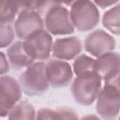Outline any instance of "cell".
Segmentation results:
<instances>
[{
	"label": "cell",
	"mask_w": 120,
	"mask_h": 120,
	"mask_svg": "<svg viewBox=\"0 0 120 120\" xmlns=\"http://www.w3.org/2000/svg\"><path fill=\"white\" fill-rule=\"evenodd\" d=\"M19 83L22 92L26 96L35 97L45 94L50 88L46 76L45 63L38 61L28 66L20 75Z\"/></svg>",
	"instance_id": "obj_1"
},
{
	"label": "cell",
	"mask_w": 120,
	"mask_h": 120,
	"mask_svg": "<svg viewBox=\"0 0 120 120\" xmlns=\"http://www.w3.org/2000/svg\"><path fill=\"white\" fill-rule=\"evenodd\" d=\"M101 82L97 72L76 76L70 83V92L75 102L82 106L92 105L101 89Z\"/></svg>",
	"instance_id": "obj_2"
},
{
	"label": "cell",
	"mask_w": 120,
	"mask_h": 120,
	"mask_svg": "<svg viewBox=\"0 0 120 120\" xmlns=\"http://www.w3.org/2000/svg\"><path fill=\"white\" fill-rule=\"evenodd\" d=\"M104 83L96 99V111L102 119L113 120L118 116L120 107L118 80Z\"/></svg>",
	"instance_id": "obj_3"
},
{
	"label": "cell",
	"mask_w": 120,
	"mask_h": 120,
	"mask_svg": "<svg viewBox=\"0 0 120 120\" xmlns=\"http://www.w3.org/2000/svg\"><path fill=\"white\" fill-rule=\"evenodd\" d=\"M71 22L75 29L80 32L93 30L99 22L100 15L98 7L92 0H80L70 7Z\"/></svg>",
	"instance_id": "obj_4"
},
{
	"label": "cell",
	"mask_w": 120,
	"mask_h": 120,
	"mask_svg": "<svg viewBox=\"0 0 120 120\" xmlns=\"http://www.w3.org/2000/svg\"><path fill=\"white\" fill-rule=\"evenodd\" d=\"M43 22L46 31L53 36H68L75 30L69 10L62 5L49 8Z\"/></svg>",
	"instance_id": "obj_5"
},
{
	"label": "cell",
	"mask_w": 120,
	"mask_h": 120,
	"mask_svg": "<svg viewBox=\"0 0 120 120\" xmlns=\"http://www.w3.org/2000/svg\"><path fill=\"white\" fill-rule=\"evenodd\" d=\"M52 38L44 29L36 32L23 40V46L27 53L38 61L48 60L52 54Z\"/></svg>",
	"instance_id": "obj_6"
},
{
	"label": "cell",
	"mask_w": 120,
	"mask_h": 120,
	"mask_svg": "<svg viewBox=\"0 0 120 120\" xmlns=\"http://www.w3.org/2000/svg\"><path fill=\"white\" fill-rule=\"evenodd\" d=\"M22 89L19 82L8 75L0 76V117H7L22 98Z\"/></svg>",
	"instance_id": "obj_7"
},
{
	"label": "cell",
	"mask_w": 120,
	"mask_h": 120,
	"mask_svg": "<svg viewBox=\"0 0 120 120\" xmlns=\"http://www.w3.org/2000/svg\"><path fill=\"white\" fill-rule=\"evenodd\" d=\"M45 69L49 84L52 88L67 87L73 80V70L68 61L50 59L45 64Z\"/></svg>",
	"instance_id": "obj_8"
},
{
	"label": "cell",
	"mask_w": 120,
	"mask_h": 120,
	"mask_svg": "<svg viewBox=\"0 0 120 120\" xmlns=\"http://www.w3.org/2000/svg\"><path fill=\"white\" fill-rule=\"evenodd\" d=\"M115 45L114 38L102 29L92 31L83 41L84 50L96 58L112 52L115 49Z\"/></svg>",
	"instance_id": "obj_9"
},
{
	"label": "cell",
	"mask_w": 120,
	"mask_h": 120,
	"mask_svg": "<svg viewBox=\"0 0 120 120\" xmlns=\"http://www.w3.org/2000/svg\"><path fill=\"white\" fill-rule=\"evenodd\" d=\"M44 29V22L36 10H26L19 13L14 22V30L18 38L24 40L30 35Z\"/></svg>",
	"instance_id": "obj_10"
},
{
	"label": "cell",
	"mask_w": 120,
	"mask_h": 120,
	"mask_svg": "<svg viewBox=\"0 0 120 120\" xmlns=\"http://www.w3.org/2000/svg\"><path fill=\"white\" fill-rule=\"evenodd\" d=\"M82 49V41L79 38L64 37L56 38L52 43V54L53 58L60 60H72L78 56Z\"/></svg>",
	"instance_id": "obj_11"
},
{
	"label": "cell",
	"mask_w": 120,
	"mask_h": 120,
	"mask_svg": "<svg viewBox=\"0 0 120 120\" xmlns=\"http://www.w3.org/2000/svg\"><path fill=\"white\" fill-rule=\"evenodd\" d=\"M96 72L104 82L118 80L119 54L116 52H107L96 59Z\"/></svg>",
	"instance_id": "obj_12"
},
{
	"label": "cell",
	"mask_w": 120,
	"mask_h": 120,
	"mask_svg": "<svg viewBox=\"0 0 120 120\" xmlns=\"http://www.w3.org/2000/svg\"><path fill=\"white\" fill-rule=\"evenodd\" d=\"M7 57L8 64L14 70H21L26 68L33 64L35 60L27 53L24 49L23 41L12 42L7 50Z\"/></svg>",
	"instance_id": "obj_13"
},
{
	"label": "cell",
	"mask_w": 120,
	"mask_h": 120,
	"mask_svg": "<svg viewBox=\"0 0 120 120\" xmlns=\"http://www.w3.org/2000/svg\"><path fill=\"white\" fill-rule=\"evenodd\" d=\"M36 114L37 112L34 106L28 100L20 99L9 112L8 118L31 120V119H36Z\"/></svg>",
	"instance_id": "obj_14"
},
{
	"label": "cell",
	"mask_w": 120,
	"mask_h": 120,
	"mask_svg": "<svg viewBox=\"0 0 120 120\" xmlns=\"http://www.w3.org/2000/svg\"><path fill=\"white\" fill-rule=\"evenodd\" d=\"M76 112L70 108H57V109H40L37 114L36 119H77Z\"/></svg>",
	"instance_id": "obj_15"
},
{
	"label": "cell",
	"mask_w": 120,
	"mask_h": 120,
	"mask_svg": "<svg viewBox=\"0 0 120 120\" xmlns=\"http://www.w3.org/2000/svg\"><path fill=\"white\" fill-rule=\"evenodd\" d=\"M119 16H120V6L119 4H116L112 6V8L108 9L102 17L103 26L115 36H119L120 34Z\"/></svg>",
	"instance_id": "obj_16"
},
{
	"label": "cell",
	"mask_w": 120,
	"mask_h": 120,
	"mask_svg": "<svg viewBox=\"0 0 120 120\" xmlns=\"http://www.w3.org/2000/svg\"><path fill=\"white\" fill-rule=\"evenodd\" d=\"M96 59L88 56L87 54H79L74 58L72 70L76 76L96 72Z\"/></svg>",
	"instance_id": "obj_17"
},
{
	"label": "cell",
	"mask_w": 120,
	"mask_h": 120,
	"mask_svg": "<svg viewBox=\"0 0 120 120\" xmlns=\"http://www.w3.org/2000/svg\"><path fill=\"white\" fill-rule=\"evenodd\" d=\"M15 37V32L10 23L0 22V48L9 46Z\"/></svg>",
	"instance_id": "obj_18"
},
{
	"label": "cell",
	"mask_w": 120,
	"mask_h": 120,
	"mask_svg": "<svg viewBox=\"0 0 120 120\" xmlns=\"http://www.w3.org/2000/svg\"><path fill=\"white\" fill-rule=\"evenodd\" d=\"M10 6L16 15L26 10H36L38 0H9Z\"/></svg>",
	"instance_id": "obj_19"
},
{
	"label": "cell",
	"mask_w": 120,
	"mask_h": 120,
	"mask_svg": "<svg viewBox=\"0 0 120 120\" xmlns=\"http://www.w3.org/2000/svg\"><path fill=\"white\" fill-rule=\"evenodd\" d=\"M16 16L9 0H0V22L11 23L15 21Z\"/></svg>",
	"instance_id": "obj_20"
},
{
	"label": "cell",
	"mask_w": 120,
	"mask_h": 120,
	"mask_svg": "<svg viewBox=\"0 0 120 120\" xmlns=\"http://www.w3.org/2000/svg\"><path fill=\"white\" fill-rule=\"evenodd\" d=\"M62 4H63L62 0H38V4L36 11H38L39 14H42L45 13L49 8L55 6H60Z\"/></svg>",
	"instance_id": "obj_21"
},
{
	"label": "cell",
	"mask_w": 120,
	"mask_h": 120,
	"mask_svg": "<svg viewBox=\"0 0 120 120\" xmlns=\"http://www.w3.org/2000/svg\"><path fill=\"white\" fill-rule=\"evenodd\" d=\"M10 66L8 61L7 54H5L3 52H0V76L6 75L9 71Z\"/></svg>",
	"instance_id": "obj_22"
},
{
	"label": "cell",
	"mask_w": 120,
	"mask_h": 120,
	"mask_svg": "<svg viewBox=\"0 0 120 120\" xmlns=\"http://www.w3.org/2000/svg\"><path fill=\"white\" fill-rule=\"evenodd\" d=\"M119 0H92V2L100 8H107L118 4Z\"/></svg>",
	"instance_id": "obj_23"
},
{
	"label": "cell",
	"mask_w": 120,
	"mask_h": 120,
	"mask_svg": "<svg viewBox=\"0 0 120 120\" xmlns=\"http://www.w3.org/2000/svg\"><path fill=\"white\" fill-rule=\"evenodd\" d=\"M78 1H80V0H62L63 4L66 5L67 7H69V8H70L73 4H75L76 2H78Z\"/></svg>",
	"instance_id": "obj_24"
}]
</instances>
